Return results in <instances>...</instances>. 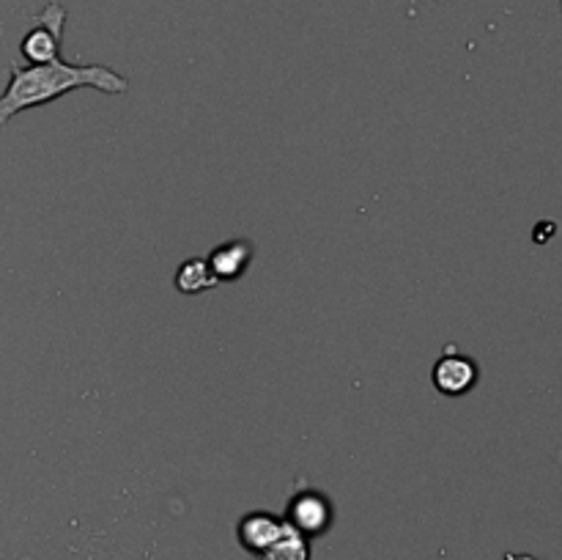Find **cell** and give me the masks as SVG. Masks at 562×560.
Here are the masks:
<instances>
[{
    "label": "cell",
    "mask_w": 562,
    "mask_h": 560,
    "mask_svg": "<svg viewBox=\"0 0 562 560\" xmlns=\"http://www.w3.org/2000/svg\"><path fill=\"white\" fill-rule=\"evenodd\" d=\"M11 80L0 97V126L9 124L16 113L55 102L77 88H93L102 93H126L130 80L102 64H11Z\"/></svg>",
    "instance_id": "obj_1"
},
{
    "label": "cell",
    "mask_w": 562,
    "mask_h": 560,
    "mask_svg": "<svg viewBox=\"0 0 562 560\" xmlns=\"http://www.w3.org/2000/svg\"><path fill=\"white\" fill-rule=\"evenodd\" d=\"M66 9L60 3H47L36 16L31 31L22 36L20 53L27 64H49L60 58V38H64Z\"/></svg>",
    "instance_id": "obj_2"
},
{
    "label": "cell",
    "mask_w": 562,
    "mask_h": 560,
    "mask_svg": "<svg viewBox=\"0 0 562 560\" xmlns=\"http://www.w3.org/2000/svg\"><path fill=\"white\" fill-rule=\"evenodd\" d=\"M335 519V508L324 492L313 486H302L300 492L291 494L289 508H285V522L305 538L324 536Z\"/></svg>",
    "instance_id": "obj_3"
},
{
    "label": "cell",
    "mask_w": 562,
    "mask_h": 560,
    "mask_svg": "<svg viewBox=\"0 0 562 560\" xmlns=\"http://www.w3.org/2000/svg\"><path fill=\"white\" fill-rule=\"evenodd\" d=\"M434 388L442 395H467L481 379L477 362L470 355H461L453 344L445 349V355L431 368Z\"/></svg>",
    "instance_id": "obj_4"
},
{
    "label": "cell",
    "mask_w": 562,
    "mask_h": 560,
    "mask_svg": "<svg viewBox=\"0 0 562 560\" xmlns=\"http://www.w3.org/2000/svg\"><path fill=\"white\" fill-rule=\"evenodd\" d=\"M283 527V516L269 514V511H250V514L241 516L239 525H236V538H239L241 549H247L250 555L261 558V555L278 541Z\"/></svg>",
    "instance_id": "obj_5"
},
{
    "label": "cell",
    "mask_w": 562,
    "mask_h": 560,
    "mask_svg": "<svg viewBox=\"0 0 562 560\" xmlns=\"http://www.w3.org/2000/svg\"><path fill=\"white\" fill-rule=\"evenodd\" d=\"M252 253H256L252 242L231 239L214 247L206 256V264L214 278H217V283H234V280H239L247 272V267L252 261Z\"/></svg>",
    "instance_id": "obj_6"
},
{
    "label": "cell",
    "mask_w": 562,
    "mask_h": 560,
    "mask_svg": "<svg viewBox=\"0 0 562 560\" xmlns=\"http://www.w3.org/2000/svg\"><path fill=\"white\" fill-rule=\"evenodd\" d=\"M214 285L220 283L212 275V269H209L206 258H190V261H184L179 269H176V289H179L181 294L187 296L206 294V291H212Z\"/></svg>",
    "instance_id": "obj_7"
},
{
    "label": "cell",
    "mask_w": 562,
    "mask_h": 560,
    "mask_svg": "<svg viewBox=\"0 0 562 560\" xmlns=\"http://www.w3.org/2000/svg\"><path fill=\"white\" fill-rule=\"evenodd\" d=\"M261 560H311V544L302 536L300 530L285 522L283 533L278 536V541L261 555Z\"/></svg>",
    "instance_id": "obj_8"
},
{
    "label": "cell",
    "mask_w": 562,
    "mask_h": 560,
    "mask_svg": "<svg viewBox=\"0 0 562 560\" xmlns=\"http://www.w3.org/2000/svg\"><path fill=\"white\" fill-rule=\"evenodd\" d=\"M146 560H154V552H148V558Z\"/></svg>",
    "instance_id": "obj_9"
}]
</instances>
